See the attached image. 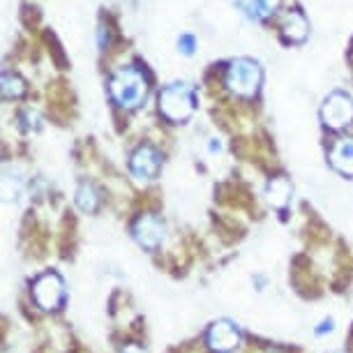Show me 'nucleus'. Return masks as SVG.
I'll use <instances>...</instances> for the list:
<instances>
[{"instance_id": "obj_6", "label": "nucleus", "mask_w": 353, "mask_h": 353, "mask_svg": "<svg viewBox=\"0 0 353 353\" xmlns=\"http://www.w3.org/2000/svg\"><path fill=\"white\" fill-rule=\"evenodd\" d=\"M241 344V328L229 319H219L208 330V346L215 353H229Z\"/></svg>"}, {"instance_id": "obj_1", "label": "nucleus", "mask_w": 353, "mask_h": 353, "mask_svg": "<svg viewBox=\"0 0 353 353\" xmlns=\"http://www.w3.org/2000/svg\"><path fill=\"white\" fill-rule=\"evenodd\" d=\"M111 97L116 99L118 106L123 109H137L139 104H143L145 95H148V85L141 72H137L134 68H123L113 74L109 83Z\"/></svg>"}, {"instance_id": "obj_19", "label": "nucleus", "mask_w": 353, "mask_h": 353, "mask_svg": "<svg viewBox=\"0 0 353 353\" xmlns=\"http://www.w3.org/2000/svg\"><path fill=\"white\" fill-rule=\"evenodd\" d=\"M219 148H222V143H219L217 139H212V143H210V150L215 152V150H219Z\"/></svg>"}, {"instance_id": "obj_17", "label": "nucleus", "mask_w": 353, "mask_h": 353, "mask_svg": "<svg viewBox=\"0 0 353 353\" xmlns=\"http://www.w3.org/2000/svg\"><path fill=\"white\" fill-rule=\"evenodd\" d=\"M330 330H332V321L328 319V321H323V323L316 328V335H323V332H330Z\"/></svg>"}, {"instance_id": "obj_15", "label": "nucleus", "mask_w": 353, "mask_h": 353, "mask_svg": "<svg viewBox=\"0 0 353 353\" xmlns=\"http://www.w3.org/2000/svg\"><path fill=\"white\" fill-rule=\"evenodd\" d=\"M196 46V39L192 35H181V39H178V49H181L183 53H192Z\"/></svg>"}, {"instance_id": "obj_14", "label": "nucleus", "mask_w": 353, "mask_h": 353, "mask_svg": "<svg viewBox=\"0 0 353 353\" xmlns=\"http://www.w3.org/2000/svg\"><path fill=\"white\" fill-rule=\"evenodd\" d=\"M26 92V81L19 74H5L3 77V97L5 99H19Z\"/></svg>"}, {"instance_id": "obj_11", "label": "nucleus", "mask_w": 353, "mask_h": 353, "mask_svg": "<svg viewBox=\"0 0 353 353\" xmlns=\"http://www.w3.org/2000/svg\"><path fill=\"white\" fill-rule=\"evenodd\" d=\"M307 32H310V23L301 12L296 10V12H291V14H286L282 23V35L286 42H303V39L307 37Z\"/></svg>"}, {"instance_id": "obj_5", "label": "nucleus", "mask_w": 353, "mask_h": 353, "mask_svg": "<svg viewBox=\"0 0 353 353\" xmlns=\"http://www.w3.org/2000/svg\"><path fill=\"white\" fill-rule=\"evenodd\" d=\"M323 123L330 130H342L353 123V99L344 92H330L321 109Z\"/></svg>"}, {"instance_id": "obj_4", "label": "nucleus", "mask_w": 353, "mask_h": 353, "mask_svg": "<svg viewBox=\"0 0 353 353\" xmlns=\"http://www.w3.org/2000/svg\"><path fill=\"white\" fill-rule=\"evenodd\" d=\"M32 301L46 312L58 310L65 301V282L58 272H44L32 282Z\"/></svg>"}, {"instance_id": "obj_3", "label": "nucleus", "mask_w": 353, "mask_h": 353, "mask_svg": "<svg viewBox=\"0 0 353 353\" xmlns=\"http://www.w3.org/2000/svg\"><path fill=\"white\" fill-rule=\"evenodd\" d=\"M226 88L241 97H252L261 85V68L250 58H238L229 65L224 77Z\"/></svg>"}, {"instance_id": "obj_13", "label": "nucleus", "mask_w": 353, "mask_h": 353, "mask_svg": "<svg viewBox=\"0 0 353 353\" xmlns=\"http://www.w3.org/2000/svg\"><path fill=\"white\" fill-rule=\"evenodd\" d=\"M77 205L81 208L83 212H95L97 205H99V196L95 188L90 183H81L77 190Z\"/></svg>"}, {"instance_id": "obj_10", "label": "nucleus", "mask_w": 353, "mask_h": 353, "mask_svg": "<svg viewBox=\"0 0 353 353\" xmlns=\"http://www.w3.org/2000/svg\"><path fill=\"white\" fill-rule=\"evenodd\" d=\"M330 164L342 176H353V139H342L330 150Z\"/></svg>"}, {"instance_id": "obj_16", "label": "nucleus", "mask_w": 353, "mask_h": 353, "mask_svg": "<svg viewBox=\"0 0 353 353\" xmlns=\"http://www.w3.org/2000/svg\"><path fill=\"white\" fill-rule=\"evenodd\" d=\"M23 121H26V125H23L26 130H37L39 128V116H37L35 111H26L23 113Z\"/></svg>"}, {"instance_id": "obj_9", "label": "nucleus", "mask_w": 353, "mask_h": 353, "mask_svg": "<svg viewBox=\"0 0 353 353\" xmlns=\"http://www.w3.org/2000/svg\"><path fill=\"white\" fill-rule=\"evenodd\" d=\"M291 194H293V188H291L289 178H284V176L272 178L268 183V188H265V199H268V203L277 210H284L286 205H289Z\"/></svg>"}, {"instance_id": "obj_20", "label": "nucleus", "mask_w": 353, "mask_h": 353, "mask_svg": "<svg viewBox=\"0 0 353 353\" xmlns=\"http://www.w3.org/2000/svg\"><path fill=\"white\" fill-rule=\"evenodd\" d=\"M337 353H339V351H337Z\"/></svg>"}, {"instance_id": "obj_7", "label": "nucleus", "mask_w": 353, "mask_h": 353, "mask_svg": "<svg viewBox=\"0 0 353 353\" xmlns=\"http://www.w3.org/2000/svg\"><path fill=\"white\" fill-rule=\"evenodd\" d=\"M159 164H162L159 152L152 145H141V148L134 150V155L130 159V171L139 181H152L159 173Z\"/></svg>"}, {"instance_id": "obj_12", "label": "nucleus", "mask_w": 353, "mask_h": 353, "mask_svg": "<svg viewBox=\"0 0 353 353\" xmlns=\"http://www.w3.org/2000/svg\"><path fill=\"white\" fill-rule=\"evenodd\" d=\"M243 8H245V12H248L252 19L261 21V19L270 17L272 12L279 8V0H245Z\"/></svg>"}, {"instance_id": "obj_2", "label": "nucleus", "mask_w": 353, "mask_h": 353, "mask_svg": "<svg viewBox=\"0 0 353 353\" xmlns=\"http://www.w3.org/2000/svg\"><path fill=\"white\" fill-rule=\"evenodd\" d=\"M194 111V92L188 83H171L159 92V113L171 123L188 121Z\"/></svg>"}, {"instance_id": "obj_8", "label": "nucleus", "mask_w": 353, "mask_h": 353, "mask_svg": "<svg viewBox=\"0 0 353 353\" xmlns=\"http://www.w3.org/2000/svg\"><path fill=\"white\" fill-rule=\"evenodd\" d=\"M134 241L145 250H157L164 241V226L155 215H141L132 226Z\"/></svg>"}, {"instance_id": "obj_18", "label": "nucleus", "mask_w": 353, "mask_h": 353, "mask_svg": "<svg viewBox=\"0 0 353 353\" xmlns=\"http://www.w3.org/2000/svg\"><path fill=\"white\" fill-rule=\"evenodd\" d=\"M123 353H143V349H139L137 344H130V346H125Z\"/></svg>"}]
</instances>
